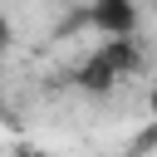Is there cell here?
<instances>
[{
	"label": "cell",
	"instance_id": "6da1fadb",
	"mask_svg": "<svg viewBox=\"0 0 157 157\" xmlns=\"http://www.w3.org/2000/svg\"><path fill=\"white\" fill-rule=\"evenodd\" d=\"M137 69V44H132V34H103V44L83 59V69H78V83L88 88V93H103V88H113L123 74H132Z\"/></svg>",
	"mask_w": 157,
	"mask_h": 157
},
{
	"label": "cell",
	"instance_id": "7a4b0ae2",
	"mask_svg": "<svg viewBox=\"0 0 157 157\" xmlns=\"http://www.w3.org/2000/svg\"><path fill=\"white\" fill-rule=\"evenodd\" d=\"M88 20L98 34H137V5L132 0H93Z\"/></svg>",
	"mask_w": 157,
	"mask_h": 157
},
{
	"label": "cell",
	"instance_id": "3957f363",
	"mask_svg": "<svg viewBox=\"0 0 157 157\" xmlns=\"http://www.w3.org/2000/svg\"><path fill=\"white\" fill-rule=\"evenodd\" d=\"M147 108H152V118H157V83H152V93H147Z\"/></svg>",
	"mask_w": 157,
	"mask_h": 157
},
{
	"label": "cell",
	"instance_id": "277c9868",
	"mask_svg": "<svg viewBox=\"0 0 157 157\" xmlns=\"http://www.w3.org/2000/svg\"><path fill=\"white\" fill-rule=\"evenodd\" d=\"M25 157H54V152H25Z\"/></svg>",
	"mask_w": 157,
	"mask_h": 157
}]
</instances>
